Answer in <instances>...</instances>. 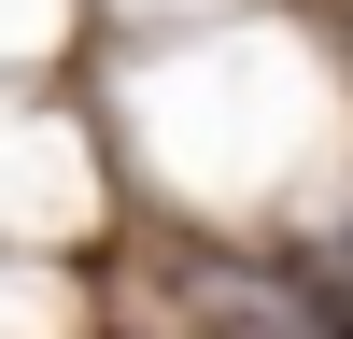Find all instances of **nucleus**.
<instances>
[{"label":"nucleus","instance_id":"f257e3e1","mask_svg":"<svg viewBox=\"0 0 353 339\" xmlns=\"http://www.w3.org/2000/svg\"><path fill=\"white\" fill-rule=\"evenodd\" d=\"M297 311H311L325 339H353V212L325 226V240H311V269H297Z\"/></svg>","mask_w":353,"mask_h":339}]
</instances>
